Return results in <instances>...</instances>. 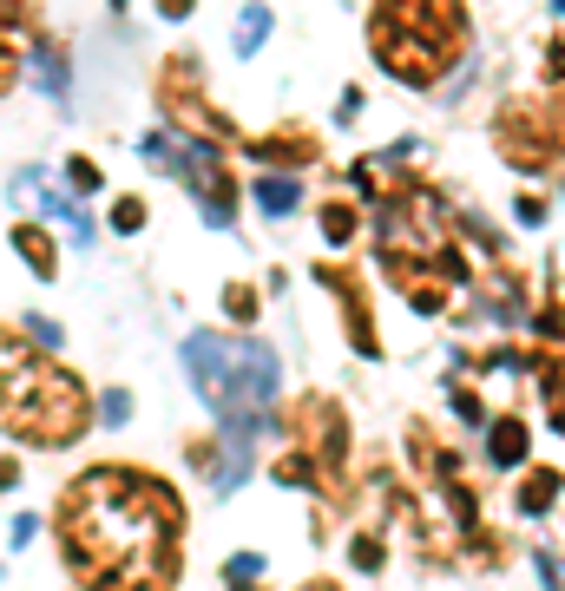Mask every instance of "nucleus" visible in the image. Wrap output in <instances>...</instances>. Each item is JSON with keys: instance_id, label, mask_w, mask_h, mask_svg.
Segmentation results:
<instances>
[{"instance_id": "obj_1", "label": "nucleus", "mask_w": 565, "mask_h": 591, "mask_svg": "<svg viewBox=\"0 0 565 591\" xmlns=\"http://www.w3.org/2000/svg\"><path fill=\"white\" fill-rule=\"evenodd\" d=\"M184 533V493L132 461H99L53 500V546L72 591H178Z\"/></svg>"}, {"instance_id": "obj_2", "label": "nucleus", "mask_w": 565, "mask_h": 591, "mask_svg": "<svg viewBox=\"0 0 565 591\" xmlns=\"http://www.w3.org/2000/svg\"><path fill=\"white\" fill-rule=\"evenodd\" d=\"M92 428H99V395L86 388V375H72L59 355L33 349V336L0 316V434L13 447L66 454Z\"/></svg>"}, {"instance_id": "obj_3", "label": "nucleus", "mask_w": 565, "mask_h": 591, "mask_svg": "<svg viewBox=\"0 0 565 591\" xmlns=\"http://www.w3.org/2000/svg\"><path fill=\"white\" fill-rule=\"evenodd\" d=\"M474 46L467 0H375L369 7V53L388 79L434 92Z\"/></svg>"}, {"instance_id": "obj_4", "label": "nucleus", "mask_w": 565, "mask_h": 591, "mask_svg": "<svg viewBox=\"0 0 565 591\" xmlns=\"http://www.w3.org/2000/svg\"><path fill=\"white\" fill-rule=\"evenodd\" d=\"M184 375L197 401L224 421V434H257L276 408V349L257 336H224V329H191L184 336Z\"/></svg>"}, {"instance_id": "obj_5", "label": "nucleus", "mask_w": 565, "mask_h": 591, "mask_svg": "<svg viewBox=\"0 0 565 591\" xmlns=\"http://www.w3.org/2000/svg\"><path fill=\"white\" fill-rule=\"evenodd\" d=\"M375 204H382L375 237H382L388 257H415V263H454V270H467L461 250H454V211H448V197H441L434 178L402 171Z\"/></svg>"}, {"instance_id": "obj_6", "label": "nucleus", "mask_w": 565, "mask_h": 591, "mask_svg": "<svg viewBox=\"0 0 565 591\" xmlns=\"http://www.w3.org/2000/svg\"><path fill=\"white\" fill-rule=\"evenodd\" d=\"M283 434H290V447L316 467L323 507H342V513H349V500H355V487H349V454H355L349 408H342L336 395L309 388V395H296V401L283 408Z\"/></svg>"}, {"instance_id": "obj_7", "label": "nucleus", "mask_w": 565, "mask_h": 591, "mask_svg": "<svg viewBox=\"0 0 565 591\" xmlns=\"http://www.w3.org/2000/svg\"><path fill=\"white\" fill-rule=\"evenodd\" d=\"M151 99H158V112H165V132L191 138V145H204V151H237V145H244V132H237L230 112L211 99L204 66H197L191 53L158 59V86H151Z\"/></svg>"}, {"instance_id": "obj_8", "label": "nucleus", "mask_w": 565, "mask_h": 591, "mask_svg": "<svg viewBox=\"0 0 565 591\" xmlns=\"http://www.w3.org/2000/svg\"><path fill=\"white\" fill-rule=\"evenodd\" d=\"M494 151L513 171H553V118L540 99H507L494 112Z\"/></svg>"}, {"instance_id": "obj_9", "label": "nucleus", "mask_w": 565, "mask_h": 591, "mask_svg": "<svg viewBox=\"0 0 565 591\" xmlns=\"http://www.w3.org/2000/svg\"><path fill=\"white\" fill-rule=\"evenodd\" d=\"M375 263H382V276L408 296L415 316H441L448 296H454V283H467V270H454V263H415V257H388V250H375Z\"/></svg>"}, {"instance_id": "obj_10", "label": "nucleus", "mask_w": 565, "mask_h": 591, "mask_svg": "<svg viewBox=\"0 0 565 591\" xmlns=\"http://www.w3.org/2000/svg\"><path fill=\"white\" fill-rule=\"evenodd\" d=\"M309 276H316L323 289H336V309H342V336H349V349H355L362 362H375V355H382V329H375V303H369L362 276L342 270V263H316Z\"/></svg>"}, {"instance_id": "obj_11", "label": "nucleus", "mask_w": 565, "mask_h": 591, "mask_svg": "<svg viewBox=\"0 0 565 591\" xmlns=\"http://www.w3.org/2000/svg\"><path fill=\"white\" fill-rule=\"evenodd\" d=\"M244 158H257V164H270V171H303V164L323 158V138H316L309 125H276V132H263V138H244Z\"/></svg>"}, {"instance_id": "obj_12", "label": "nucleus", "mask_w": 565, "mask_h": 591, "mask_svg": "<svg viewBox=\"0 0 565 591\" xmlns=\"http://www.w3.org/2000/svg\"><path fill=\"white\" fill-rule=\"evenodd\" d=\"M408 461H415V474H428L434 487H448V480H461V461H448V447H441V434H434V421H408Z\"/></svg>"}, {"instance_id": "obj_13", "label": "nucleus", "mask_w": 565, "mask_h": 591, "mask_svg": "<svg viewBox=\"0 0 565 591\" xmlns=\"http://www.w3.org/2000/svg\"><path fill=\"white\" fill-rule=\"evenodd\" d=\"M13 257H20L39 283H53V276H59V237H53L46 224H33V217H20V224H13Z\"/></svg>"}, {"instance_id": "obj_14", "label": "nucleus", "mask_w": 565, "mask_h": 591, "mask_svg": "<svg viewBox=\"0 0 565 591\" xmlns=\"http://www.w3.org/2000/svg\"><path fill=\"white\" fill-rule=\"evenodd\" d=\"M527 447H533V434H527V421L520 414H500V421H487V461L507 474V467H527Z\"/></svg>"}, {"instance_id": "obj_15", "label": "nucleus", "mask_w": 565, "mask_h": 591, "mask_svg": "<svg viewBox=\"0 0 565 591\" xmlns=\"http://www.w3.org/2000/svg\"><path fill=\"white\" fill-rule=\"evenodd\" d=\"M560 493H565V474H560V467H527V474H520V493H513V507H520L527 520H546Z\"/></svg>"}, {"instance_id": "obj_16", "label": "nucleus", "mask_w": 565, "mask_h": 591, "mask_svg": "<svg viewBox=\"0 0 565 591\" xmlns=\"http://www.w3.org/2000/svg\"><path fill=\"white\" fill-rule=\"evenodd\" d=\"M33 191H39V171H33ZM39 204H46V211H53V217L66 224V237H72L79 250H86V243L99 237V224H92V211H86V197H72V191H39Z\"/></svg>"}, {"instance_id": "obj_17", "label": "nucleus", "mask_w": 565, "mask_h": 591, "mask_svg": "<svg viewBox=\"0 0 565 591\" xmlns=\"http://www.w3.org/2000/svg\"><path fill=\"white\" fill-rule=\"evenodd\" d=\"M250 197H257V211H270V217H290L296 211V171H263L257 184H250Z\"/></svg>"}, {"instance_id": "obj_18", "label": "nucleus", "mask_w": 565, "mask_h": 591, "mask_svg": "<svg viewBox=\"0 0 565 591\" xmlns=\"http://www.w3.org/2000/svg\"><path fill=\"white\" fill-rule=\"evenodd\" d=\"M316 224H323V243H336V250H349V243L362 237V211H355L349 197H329V204L316 211Z\"/></svg>"}, {"instance_id": "obj_19", "label": "nucleus", "mask_w": 565, "mask_h": 591, "mask_svg": "<svg viewBox=\"0 0 565 591\" xmlns=\"http://www.w3.org/2000/svg\"><path fill=\"white\" fill-rule=\"evenodd\" d=\"M540 395H546V414H553V428L565 434V349H546L540 362Z\"/></svg>"}, {"instance_id": "obj_20", "label": "nucleus", "mask_w": 565, "mask_h": 591, "mask_svg": "<svg viewBox=\"0 0 565 591\" xmlns=\"http://www.w3.org/2000/svg\"><path fill=\"white\" fill-rule=\"evenodd\" d=\"M33 66H39V92L66 99V46L59 39H33Z\"/></svg>"}, {"instance_id": "obj_21", "label": "nucleus", "mask_w": 565, "mask_h": 591, "mask_svg": "<svg viewBox=\"0 0 565 591\" xmlns=\"http://www.w3.org/2000/svg\"><path fill=\"white\" fill-rule=\"evenodd\" d=\"M230 39H237V53L250 59V53H257V46L270 39V7H263V0H250V7L237 13V33H230Z\"/></svg>"}, {"instance_id": "obj_22", "label": "nucleus", "mask_w": 565, "mask_h": 591, "mask_svg": "<svg viewBox=\"0 0 565 591\" xmlns=\"http://www.w3.org/2000/svg\"><path fill=\"white\" fill-rule=\"evenodd\" d=\"M224 316H230L237 329H250V322L263 316V296H257V289H250L244 276H230V283H224Z\"/></svg>"}, {"instance_id": "obj_23", "label": "nucleus", "mask_w": 565, "mask_h": 591, "mask_svg": "<svg viewBox=\"0 0 565 591\" xmlns=\"http://www.w3.org/2000/svg\"><path fill=\"white\" fill-rule=\"evenodd\" d=\"M105 224H112L118 237H138V230L151 224V204H145L138 191H125V197H112V217H105Z\"/></svg>"}, {"instance_id": "obj_24", "label": "nucleus", "mask_w": 565, "mask_h": 591, "mask_svg": "<svg viewBox=\"0 0 565 591\" xmlns=\"http://www.w3.org/2000/svg\"><path fill=\"white\" fill-rule=\"evenodd\" d=\"M217 461H224V441H217V434H184V467H191V474L217 480Z\"/></svg>"}, {"instance_id": "obj_25", "label": "nucleus", "mask_w": 565, "mask_h": 591, "mask_svg": "<svg viewBox=\"0 0 565 591\" xmlns=\"http://www.w3.org/2000/svg\"><path fill=\"white\" fill-rule=\"evenodd\" d=\"M349 566L375 579V572L388 566V546H382V533H349Z\"/></svg>"}, {"instance_id": "obj_26", "label": "nucleus", "mask_w": 565, "mask_h": 591, "mask_svg": "<svg viewBox=\"0 0 565 591\" xmlns=\"http://www.w3.org/2000/svg\"><path fill=\"white\" fill-rule=\"evenodd\" d=\"M66 184H72V197H92V191H105V171H99V158L72 151V158H66Z\"/></svg>"}, {"instance_id": "obj_27", "label": "nucleus", "mask_w": 565, "mask_h": 591, "mask_svg": "<svg viewBox=\"0 0 565 591\" xmlns=\"http://www.w3.org/2000/svg\"><path fill=\"white\" fill-rule=\"evenodd\" d=\"M461 539H467V553H474L481 566H507V553H513V546H507V539H500V533H494L487 520H481L474 533H461Z\"/></svg>"}, {"instance_id": "obj_28", "label": "nucleus", "mask_w": 565, "mask_h": 591, "mask_svg": "<svg viewBox=\"0 0 565 591\" xmlns=\"http://www.w3.org/2000/svg\"><path fill=\"white\" fill-rule=\"evenodd\" d=\"M13 33H39V7L33 0H0V39Z\"/></svg>"}, {"instance_id": "obj_29", "label": "nucleus", "mask_w": 565, "mask_h": 591, "mask_svg": "<svg viewBox=\"0 0 565 591\" xmlns=\"http://www.w3.org/2000/svg\"><path fill=\"white\" fill-rule=\"evenodd\" d=\"M20 329H26V336H33V349H46V355H59V349H66V329H59L53 316H26Z\"/></svg>"}, {"instance_id": "obj_30", "label": "nucleus", "mask_w": 565, "mask_h": 591, "mask_svg": "<svg viewBox=\"0 0 565 591\" xmlns=\"http://www.w3.org/2000/svg\"><path fill=\"white\" fill-rule=\"evenodd\" d=\"M270 474H276V480H283V487H316V467H309V461H303V454H296V447H290V454H283V461H276V467H270Z\"/></svg>"}, {"instance_id": "obj_31", "label": "nucleus", "mask_w": 565, "mask_h": 591, "mask_svg": "<svg viewBox=\"0 0 565 591\" xmlns=\"http://www.w3.org/2000/svg\"><path fill=\"white\" fill-rule=\"evenodd\" d=\"M224 579H230V586H257V579H263V553H230V559H224Z\"/></svg>"}, {"instance_id": "obj_32", "label": "nucleus", "mask_w": 565, "mask_h": 591, "mask_svg": "<svg viewBox=\"0 0 565 591\" xmlns=\"http://www.w3.org/2000/svg\"><path fill=\"white\" fill-rule=\"evenodd\" d=\"M99 421H105V428H125V421H132V395H125V388H105V395H99Z\"/></svg>"}, {"instance_id": "obj_33", "label": "nucleus", "mask_w": 565, "mask_h": 591, "mask_svg": "<svg viewBox=\"0 0 565 591\" xmlns=\"http://www.w3.org/2000/svg\"><path fill=\"white\" fill-rule=\"evenodd\" d=\"M20 72H26V59H20V46L13 39H0V99L20 86Z\"/></svg>"}, {"instance_id": "obj_34", "label": "nucleus", "mask_w": 565, "mask_h": 591, "mask_svg": "<svg viewBox=\"0 0 565 591\" xmlns=\"http://www.w3.org/2000/svg\"><path fill=\"white\" fill-rule=\"evenodd\" d=\"M546 118H553V164L565 171V86H553V105H546Z\"/></svg>"}, {"instance_id": "obj_35", "label": "nucleus", "mask_w": 565, "mask_h": 591, "mask_svg": "<svg viewBox=\"0 0 565 591\" xmlns=\"http://www.w3.org/2000/svg\"><path fill=\"white\" fill-rule=\"evenodd\" d=\"M454 414H461V421H487V408H481V388L454 382Z\"/></svg>"}, {"instance_id": "obj_36", "label": "nucleus", "mask_w": 565, "mask_h": 591, "mask_svg": "<svg viewBox=\"0 0 565 591\" xmlns=\"http://www.w3.org/2000/svg\"><path fill=\"white\" fill-rule=\"evenodd\" d=\"M513 217H520L527 230H540V224H546V197H520V204H513Z\"/></svg>"}, {"instance_id": "obj_37", "label": "nucleus", "mask_w": 565, "mask_h": 591, "mask_svg": "<svg viewBox=\"0 0 565 591\" xmlns=\"http://www.w3.org/2000/svg\"><path fill=\"white\" fill-rule=\"evenodd\" d=\"M540 336H560V342H565V303H560V296L540 309Z\"/></svg>"}, {"instance_id": "obj_38", "label": "nucleus", "mask_w": 565, "mask_h": 591, "mask_svg": "<svg viewBox=\"0 0 565 591\" xmlns=\"http://www.w3.org/2000/svg\"><path fill=\"white\" fill-rule=\"evenodd\" d=\"M540 559V579H546V591H565V572H560V553H533Z\"/></svg>"}, {"instance_id": "obj_39", "label": "nucleus", "mask_w": 565, "mask_h": 591, "mask_svg": "<svg viewBox=\"0 0 565 591\" xmlns=\"http://www.w3.org/2000/svg\"><path fill=\"white\" fill-rule=\"evenodd\" d=\"M33 533H39V520H33V513H13V526H7V539H13V546H33Z\"/></svg>"}, {"instance_id": "obj_40", "label": "nucleus", "mask_w": 565, "mask_h": 591, "mask_svg": "<svg viewBox=\"0 0 565 591\" xmlns=\"http://www.w3.org/2000/svg\"><path fill=\"white\" fill-rule=\"evenodd\" d=\"M20 474H26V467H20V454H0V500L20 487Z\"/></svg>"}, {"instance_id": "obj_41", "label": "nucleus", "mask_w": 565, "mask_h": 591, "mask_svg": "<svg viewBox=\"0 0 565 591\" xmlns=\"http://www.w3.org/2000/svg\"><path fill=\"white\" fill-rule=\"evenodd\" d=\"M151 7H158V20H171V26H178V20H191V13H197V0H151Z\"/></svg>"}, {"instance_id": "obj_42", "label": "nucleus", "mask_w": 565, "mask_h": 591, "mask_svg": "<svg viewBox=\"0 0 565 591\" xmlns=\"http://www.w3.org/2000/svg\"><path fill=\"white\" fill-rule=\"evenodd\" d=\"M336 118H342V125H349V118H362V92H355V86L336 99Z\"/></svg>"}, {"instance_id": "obj_43", "label": "nucleus", "mask_w": 565, "mask_h": 591, "mask_svg": "<svg viewBox=\"0 0 565 591\" xmlns=\"http://www.w3.org/2000/svg\"><path fill=\"white\" fill-rule=\"evenodd\" d=\"M546 79H553V86L565 79V39H553V46H546Z\"/></svg>"}, {"instance_id": "obj_44", "label": "nucleus", "mask_w": 565, "mask_h": 591, "mask_svg": "<svg viewBox=\"0 0 565 591\" xmlns=\"http://www.w3.org/2000/svg\"><path fill=\"white\" fill-rule=\"evenodd\" d=\"M296 591H349V586H336V579H303Z\"/></svg>"}, {"instance_id": "obj_45", "label": "nucleus", "mask_w": 565, "mask_h": 591, "mask_svg": "<svg viewBox=\"0 0 565 591\" xmlns=\"http://www.w3.org/2000/svg\"><path fill=\"white\" fill-rule=\"evenodd\" d=\"M230 591H263V586H230Z\"/></svg>"}, {"instance_id": "obj_46", "label": "nucleus", "mask_w": 565, "mask_h": 591, "mask_svg": "<svg viewBox=\"0 0 565 591\" xmlns=\"http://www.w3.org/2000/svg\"><path fill=\"white\" fill-rule=\"evenodd\" d=\"M112 7H132V0H112Z\"/></svg>"}, {"instance_id": "obj_47", "label": "nucleus", "mask_w": 565, "mask_h": 591, "mask_svg": "<svg viewBox=\"0 0 565 591\" xmlns=\"http://www.w3.org/2000/svg\"><path fill=\"white\" fill-rule=\"evenodd\" d=\"M560 13H565V0H560Z\"/></svg>"}]
</instances>
